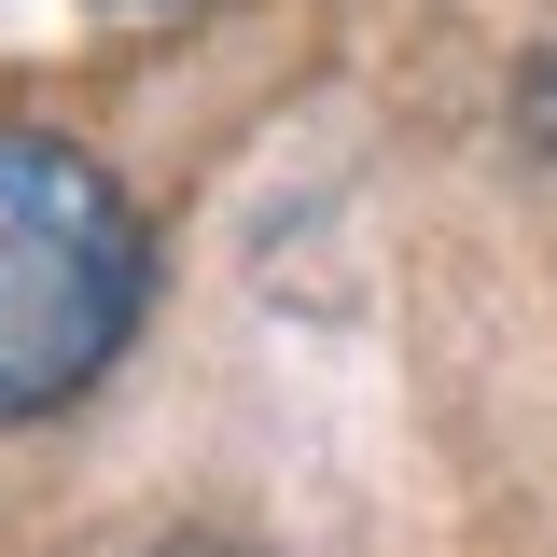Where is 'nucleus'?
I'll return each instance as SVG.
<instances>
[{"label":"nucleus","mask_w":557,"mask_h":557,"mask_svg":"<svg viewBox=\"0 0 557 557\" xmlns=\"http://www.w3.org/2000/svg\"><path fill=\"white\" fill-rule=\"evenodd\" d=\"M139 293L153 251L126 182L57 126H0V432L84 405L139 335Z\"/></svg>","instance_id":"f257e3e1"},{"label":"nucleus","mask_w":557,"mask_h":557,"mask_svg":"<svg viewBox=\"0 0 557 557\" xmlns=\"http://www.w3.org/2000/svg\"><path fill=\"white\" fill-rule=\"evenodd\" d=\"M139 14H168V0H139Z\"/></svg>","instance_id":"f03ea898"}]
</instances>
